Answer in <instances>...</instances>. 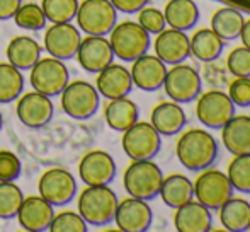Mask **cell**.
I'll use <instances>...</instances> for the list:
<instances>
[{"instance_id": "8fae6325", "label": "cell", "mask_w": 250, "mask_h": 232, "mask_svg": "<svg viewBox=\"0 0 250 232\" xmlns=\"http://www.w3.org/2000/svg\"><path fill=\"white\" fill-rule=\"evenodd\" d=\"M235 115V104L231 103L230 96L223 91H208L198 96V106L196 116L199 123L206 128L221 130L230 118Z\"/></svg>"}, {"instance_id": "603a6c76", "label": "cell", "mask_w": 250, "mask_h": 232, "mask_svg": "<svg viewBox=\"0 0 250 232\" xmlns=\"http://www.w3.org/2000/svg\"><path fill=\"white\" fill-rule=\"evenodd\" d=\"M188 123V116L179 103L174 101H165L153 108L151 111V125L160 135L172 137L177 135L184 130Z\"/></svg>"}, {"instance_id": "83f0119b", "label": "cell", "mask_w": 250, "mask_h": 232, "mask_svg": "<svg viewBox=\"0 0 250 232\" xmlns=\"http://www.w3.org/2000/svg\"><path fill=\"white\" fill-rule=\"evenodd\" d=\"M165 23L179 31H189L199 21V7L194 0H170L165 5Z\"/></svg>"}, {"instance_id": "4316f807", "label": "cell", "mask_w": 250, "mask_h": 232, "mask_svg": "<svg viewBox=\"0 0 250 232\" xmlns=\"http://www.w3.org/2000/svg\"><path fill=\"white\" fill-rule=\"evenodd\" d=\"M160 198L170 209H179L194 198V186L186 176L170 174L164 178L160 186Z\"/></svg>"}, {"instance_id": "60d3db41", "label": "cell", "mask_w": 250, "mask_h": 232, "mask_svg": "<svg viewBox=\"0 0 250 232\" xmlns=\"http://www.w3.org/2000/svg\"><path fill=\"white\" fill-rule=\"evenodd\" d=\"M228 96L235 106H250V77H235L228 87Z\"/></svg>"}, {"instance_id": "e0dca14e", "label": "cell", "mask_w": 250, "mask_h": 232, "mask_svg": "<svg viewBox=\"0 0 250 232\" xmlns=\"http://www.w3.org/2000/svg\"><path fill=\"white\" fill-rule=\"evenodd\" d=\"M55 215L53 205L41 195H31L22 200L17 210V220L24 231L43 232L50 229V224Z\"/></svg>"}, {"instance_id": "cb8c5ba5", "label": "cell", "mask_w": 250, "mask_h": 232, "mask_svg": "<svg viewBox=\"0 0 250 232\" xmlns=\"http://www.w3.org/2000/svg\"><path fill=\"white\" fill-rule=\"evenodd\" d=\"M221 140L225 149L233 156L250 154V116L233 115L221 128Z\"/></svg>"}, {"instance_id": "1f68e13d", "label": "cell", "mask_w": 250, "mask_h": 232, "mask_svg": "<svg viewBox=\"0 0 250 232\" xmlns=\"http://www.w3.org/2000/svg\"><path fill=\"white\" fill-rule=\"evenodd\" d=\"M24 89V77L19 69L10 63H0V104L19 99Z\"/></svg>"}, {"instance_id": "ee69618b", "label": "cell", "mask_w": 250, "mask_h": 232, "mask_svg": "<svg viewBox=\"0 0 250 232\" xmlns=\"http://www.w3.org/2000/svg\"><path fill=\"white\" fill-rule=\"evenodd\" d=\"M238 38L242 40V45L250 50V19H247L244 23V27H242V33Z\"/></svg>"}, {"instance_id": "484cf974", "label": "cell", "mask_w": 250, "mask_h": 232, "mask_svg": "<svg viewBox=\"0 0 250 232\" xmlns=\"http://www.w3.org/2000/svg\"><path fill=\"white\" fill-rule=\"evenodd\" d=\"M41 50L43 48L34 38L16 36L7 45V60L16 69L29 70L41 58Z\"/></svg>"}, {"instance_id": "4fadbf2b", "label": "cell", "mask_w": 250, "mask_h": 232, "mask_svg": "<svg viewBox=\"0 0 250 232\" xmlns=\"http://www.w3.org/2000/svg\"><path fill=\"white\" fill-rule=\"evenodd\" d=\"M80 41L79 29L70 23L51 24L44 33V50L58 60H70L77 55Z\"/></svg>"}, {"instance_id": "7bdbcfd3", "label": "cell", "mask_w": 250, "mask_h": 232, "mask_svg": "<svg viewBox=\"0 0 250 232\" xmlns=\"http://www.w3.org/2000/svg\"><path fill=\"white\" fill-rule=\"evenodd\" d=\"M22 0H0V21L12 19Z\"/></svg>"}, {"instance_id": "ab89813d", "label": "cell", "mask_w": 250, "mask_h": 232, "mask_svg": "<svg viewBox=\"0 0 250 232\" xmlns=\"http://www.w3.org/2000/svg\"><path fill=\"white\" fill-rule=\"evenodd\" d=\"M22 164L10 150H0V181H16L21 176Z\"/></svg>"}, {"instance_id": "e575fe53", "label": "cell", "mask_w": 250, "mask_h": 232, "mask_svg": "<svg viewBox=\"0 0 250 232\" xmlns=\"http://www.w3.org/2000/svg\"><path fill=\"white\" fill-rule=\"evenodd\" d=\"M227 176L233 189L240 193H250V154L235 156L228 164Z\"/></svg>"}, {"instance_id": "d590c367", "label": "cell", "mask_w": 250, "mask_h": 232, "mask_svg": "<svg viewBox=\"0 0 250 232\" xmlns=\"http://www.w3.org/2000/svg\"><path fill=\"white\" fill-rule=\"evenodd\" d=\"M41 7L51 24L70 23L77 16L79 0H43Z\"/></svg>"}, {"instance_id": "d4e9b609", "label": "cell", "mask_w": 250, "mask_h": 232, "mask_svg": "<svg viewBox=\"0 0 250 232\" xmlns=\"http://www.w3.org/2000/svg\"><path fill=\"white\" fill-rule=\"evenodd\" d=\"M140 110L128 96L125 97H116V99H109L107 106L104 110V118L109 128L114 132H125L131 125L138 121Z\"/></svg>"}, {"instance_id": "b9f144b4", "label": "cell", "mask_w": 250, "mask_h": 232, "mask_svg": "<svg viewBox=\"0 0 250 232\" xmlns=\"http://www.w3.org/2000/svg\"><path fill=\"white\" fill-rule=\"evenodd\" d=\"M150 0H111V3L114 5L116 10L125 14H135L140 12L143 7L148 5Z\"/></svg>"}, {"instance_id": "9c48e42d", "label": "cell", "mask_w": 250, "mask_h": 232, "mask_svg": "<svg viewBox=\"0 0 250 232\" xmlns=\"http://www.w3.org/2000/svg\"><path fill=\"white\" fill-rule=\"evenodd\" d=\"M29 70V80L34 91L50 97L60 96L70 79L68 69L63 63V60L55 57L40 58Z\"/></svg>"}, {"instance_id": "ba28073f", "label": "cell", "mask_w": 250, "mask_h": 232, "mask_svg": "<svg viewBox=\"0 0 250 232\" xmlns=\"http://www.w3.org/2000/svg\"><path fill=\"white\" fill-rule=\"evenodd\" d=\"M123 150L131 161H150L158 156L162 147L160 133L151 123L136 121L123 132Z\"/></svg>"}, {"instance_id": "74e56055", "label": "cell", "mask_w": 250, "mask_h": 232, "mask_svg": "<svg viewBox=\"0 0 250 232\" xmlns=\"http://www.w3.org/2000/svg\"><path fill=\"white\" fill-rule=\"evenodd\" d=\"M227 69L233 77H250V50L238 46L230 51L227 58Z\"/></svg>"}, {"instance_id": "8d00e7d4", "label": "cell", "mask_w": 250, "mask_h": 232, "mask_svg": "<svg viewBox=\"0 0 250 232\" xmlns=\"http://www.w3.org/2000/svg\"><path fill=\"white\" fill-rule=\"evenodd\" d=\"M51 232H85L87 222L79 212H60L53 215V220L50 224Z\"/></svg>"}, {"instance_id": "836d02e7", "label": "cell", "mask_w": 250, "mask_h": 232, "mask_svg": "<svg viewBox=\"0 0 250 232\" xmlns=\"http://www.w3.org/2000/svg\"><path fill=\"white\" fill-rule=\"evenodd\" d=\"M22 200L24 195L16 181H0V219L16 217Z\"/></svg>"}, {"instance_id": "7402d4cb", "label": "cell", "mask_w": 250, "mask_h": 232, "mask_svg": "<svg viewBox=\"0 0 250 232\" xmlns=\"http://www.w3.org/2000/svg\"><path fill=\"white\" fill-rule=\"evenodd\" d=\"M174 226L179 232H208L213 227V215L201 202H188L175 209Z\"/></svg>"}, {"instance_id": "4dcf8cb0", "label": "cell", "mask_w": 250, "mask_h": 232, "mask_svg": "<svg viewBox=\"0 0 250 232\" xmlns=\"http://www.w3.org/2000/svg\"><path fill=\"white\" fill-rule=\"evenodd\" d=\"M244 23H245L244 16L237 9L221 7L211 17V29L223 41H233L240 36Z\"/></svg>"}, {"instance_id": "7a4b0ae2", "label": "cell", "mask_w": 250, "mask_h": 232, "mask_svg": "<svg viewBox=\"0 0 250 232\" xmlns=\"http://www.w3.org/2000/svg\"><path fill=\"white\" fill-rule=\"evenodd\" d=\"M118 196L109 188V185L87 186L79 196V213L83 217L87 226L102 227L114 220L118 209Z\"/></svg>"}, {"instance_id": "f1b7e54d", "label": "cell", "mask_w": 250, "mask_h": 232, "mask_svg": "<svg viewBox=\"0 0 250 232\" xmlns=\"http://www.w3.org/2000/svg\"><path fill=\"white\" fill-rule=\"evenodd\" d=\"M220 220L230 232H245L250 226V203L244 198H233L225 202L220 209Z\"/></svg>"}, {"instance_id": "ffe728a7", "label": "cell", "mask_w": 250, "mask_h": 232, "mask_svg": "<svg viewBox=\"0 0 250 232\" xmlns=\"http://www.w3.org/2000/svg\"><path fill=\"white\" fill-rule=\"evenodd\" d=\"M129 73H131L133 86L142 91H146V93H153V91H158L164 86L167 67L157 55L145 53L133 62Z\"/></svg>"}, {"instance_id": "277c9868", "label": "cell", "mask_w": 250, "mask_h": 232, "mask_svg": "<svg viewBox=\"0 0 250 232\" xmlns=\"http://www.w3.org/2000/svg\"><path fill=\"white\" fill-rule=\"evenodd\" d=\"M111 48L114 51V57L123 62H135L142 55L148 53L150 48V34L133 21L116 23L111 33Z\"/></svg>"}, {"instance_id": "7c38bea8", "label": "cell", "mask_w": 250, "mask_h": 232, "mask_svg": "<svg viewBox=\"0 0 250 232\" xmlns=\"http://www.w3.org/2000/svg\"><path fill=\"white\" fill-rule=\"evenodd\" d=\"M40 195L53 207L66 205L73 200L77 193V181L70 171L63 167H53L40 178Z\"/></svg>"}, {"instance_id": "6da1fadb", "label": "cell", "mask_w": 250, "mask_h": 232, "mask_svg": "<svg viewBox=\"0 0 250 232\" xmlns=\"http://www.w3.org/2000/svg\"><path fill=\"white\" fill-rule=\"evenodd\" d=\"M175 154L182 166L191 173L211 167L218 159V142L211 133L201 128H192L182 133L177 140Z\"/></svg>"}, {"instance_id": "f6af8a7d", "label": "cell", "mask_w": 250, "mask_h": 232, "mask_svg": "<svg viewBox=\"0 0 250 232\" xmlns=\"http://www.w3.org/2000/svg\"><path fill=\"white\" fill-rule=\"evenodd\" d=\"M2 126H3V118H2V113H0V130H2Z\"/></svg>"}, {"instance_id": "ac0fdd59", "label": "cell", "mask_w": 250, "mask_h": 232, "mask_svg": "<svg viewBox=\"0 0 250 232\" xmlns=\"http://www.w3.org/2000/svg\"><path fill=\"white\" fill-rule=\"evenodd\" d=\"M79 176L87 186L109 185L116 176V162L104 150H90L80 161Z\"/></svg>"}, {"instance_id": "d6a6232c", "label": "cell", "mask_w": 250, "mask_h": 232, "mask_svg": "<svg viewBox=\"0 0 250 232\" xmlns=\"http://www.w3.org/2000/svg\"><path fill=\"white\" fill-rule=\"evenodd\" d=\"M16 26L26 31H41L46 26V16L43 12V7L38 3H21L19 9L12 16Z\"/></svg>"}, {"instance_id": "5b68a950", "label": "cell", "mask_w": 250, "mask_h": 232, "mask_svg": "<svg viewBox=\"0 0 250 232\" xmlns=\"http://www.w3.org/2000/svg\"><path fill=\"white\" fill-rule=\"evenodd\" d=\"M62 110L73 119H89L97 113L101 94L92 84L85 80H73L62 91Z\"/></svg>"}, {"instance_id": "44dd1931", "label": "cell", "mask_w": 250, "mask_h": 232, "mask_svg": "<svg viewBox=\"0 0 250 232\" xmlns=\"http://www.w3.org/2000/svg\"><path fill=\"white\" fill-rule=\"evenodd\" d=\"M96 89L105 99H116V97H125L131 93L133 80L131 73L123 65L111 63L101 72H97V84Z\"/></svg>"}, {"instance_id": "52a82bcc", "label": "cell", "mask_w": 250, "mask_h": 232, "mask_svg": "<svg viewBox=\"0 0 250 232\" xmlns=\"http://www.w3.org/2000/svg\"><path fill=\"white\" fill-rule=\"evenodd\" d=\"M165 94L170 97V101L179 104H188L198 99L203 91V80L199 72L191 65L177 63L167 70L164 86Z\"/></svg>"}, {"instance_id": "30bf717a", "label": "cell", "mask_w": 250, "mask_h": 232, "mask_svg": "<svg viewBox=\"0 0 250 232\" xmlns=\"http://www.w3.org/2000/svg\"><path fill=\"white\" fill-rule=\"evenodd\" d=\"M194 196L209 210H220L225 202L233 196V186L225 173L218 169L201 171L194 183Z\"/></svg>"}, {"instance_id": "bcb514c9", "label": "cell", "mask_w": 250, "mask_h": 232, "mask_svg": "<svg viewBox=\"0 0 250 232\" xmlns=\"http://www.w3.org/2000/svg\"><path fill=\"white\" fill-rule=\"evenodd\" d=\"M249 231H250V226H249Z\"/></svg>"}, {"instance_id": "8992f818", "label": "cell", "mask_w": 250, "mask_h": 232, "mask_svg": "<svg viewBox=\"0 0 250 232\" xmlns=\"http://www.w3.org/2000/svg\"><path fill=\"white\" fill-rule=\"evenodd\" d=\"M77 24L90 36H105L118 23V10L111 0H83L77 9Z\"/></svg>"}, {"instance_id": "f35d334b", "label": "cell", "mask_w": 250, "mask_h": 232, "mask_svg": "<svg viewBox=\"0 0 250 232\" xmlns=\"http://www.w3.org/2000/svg\"><path fill=\"white\" fill-rule=\"evenodd\" d=\"M138 24L148 34H158L165 29V17L164 12H160L155 7H143L138 12Z\"/></svg>"}, {"instance_id": "9a60e30c", "label": "cell", "mask_w": 250, "mask_h": 232, "mask_svg": "<svg viewBox=\"0 0 250 232\" xmlns=\"http://www.w3.org/2000/svg\"><path fill=\"white\" fill-rule=\"evenodd\" d=\"M153 213L148 203L140 198L123 200L118 203V209L114 213V222L119 231L123 232H145L150 229Z\"/></svg>"}, {"instance_id": "5bb4252c", "label": "cell", "mask_w": 250, "mask_h": 232, "mask_svg": "<svg viewBox=\"0 0 250 232\" xmlns=\"http://www.w3.org/2000/svg\"><path fill=\"white\" fill-rule=\"evenodd\" d=\"M55 108L50 96L33 91L26 93L17 101V118L27 128H43L51 121Z\"/></svg>"}, {"instance_id": "3957f363", "label": "cell", "mask_w": 250, "mask_h": 232, "mask_svg": "<svg viewBox=\"0 0 250 232\" xmlns=\"http://www.w3.org/2000/svg\"><path fill=\"white\" fill-rule=\"evenodd\" d=\"M164 181L162 169L150 161H133L125 171L123 185L129 196L150 202L157 198L160 193V186Z\"/></svg>"}, {"instance_id": "2e32d148", "label": "cell", "mask_w": 250, "mask_h": 232, "mask_svg": "<svg viewBox=\"0 0 250 232\" xmlns=\"http://www.w3.org/2000/svg\"><path fill=\"white\" fill-rule=\"evenodd\" d=\"M75 57L79 60V65L85 72L97 73L107 65H111L114 60V51H112L109 40H105V36L87 34V38L80 41Z\"/></svg>"}, {"instance_id": "f546056e", "label": "cell", "mask_w": 250, "mask_h": 232, "mask_svg": "<svg viewBox=\"0 0 250 232\" xmlns=\"http://www.w3.org/2000/svg\"><path fill=\"white\" fill-rule=\"evenodd\" d=\"M191 43V55L201 62H214L223 53L225 41L214 33L213 29H199L189 40Z\"/></svg>"}, {"instance_id": "d6986e66", "label": "cell", "mask_w": 250, "mask_h": 232, "mask_svg": "<svg viewBox=\"0 0 250 232\" xmlns=\"http://www.w3.org/2000/svg\"><path fill=\"white\" fill-rule=\"evenodd\" d=\"M155 55L165 63V65H177L184 63L191 57V43L186 31L179 29H164L157 34L155 40Z\"/></svg>"}]
</instances>
